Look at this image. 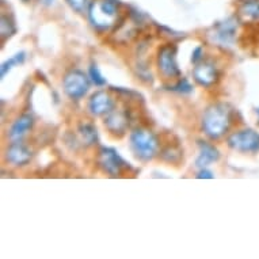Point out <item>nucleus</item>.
Here are the masks:
<instances>
[{"mask_svg":"<svg viewBox=\"0 0 259 259\" xmlns=\"http://www.w3.org/2000/svg\"><path fill=\"white\" fill-rule=\"evenodd\" d=\"M231 123V110L223 103L212 105L206 109L202 118V127L210 139H219L224 135Z\"/></svg>","mask_w":259,"mask_h":259,"instance_id":"nucleus-1","label":"nucleus"},{"mask_svg":"<svg viewBox=\"0 0 259 259\" xmlns=\"http://www.w3.org/2000/svg\"><path fill=\"white\" fill-rule=\"evenodd\" d=\"M89 17L97 29H110L117 19V7L110 0H95L90 5Z\"/></svg>","mask_w":259,"mask_h":259,"instance_id":"nucleus-2","label":"nucleus"},{"mask_svg":"<svg viewBox=\"0 0 259 259\" xmlns=\"http://www.w3.org/2000/svg\"><path fill=\"white\" fill-rule=\"evenodd\" d=\"M131 147L133 152L143 160H149L157 151V140L152 133L145 129H137L131 135Z\"/></svg>","mask_w":259,"mask_h":259,"instance_id":"nucleus-3","label":"nucleus"},{"mask_svg":"<svg viewBox=\"0 0 259 259\" xmlns=\"http://www.w3.org/2000/svg\"><path fill=\"white\" fill-rule=\"evenodd\" d=\"M236 30L238 23L235 18H227L225 21L217 23L213 27V31L209 34L210 41L217 44L219 47H231L236 38Z\"/></svg>","mask_w":259,"mask_h":259,"instance_id":"nucleus-4","label":"nucleus"},{"mask_svg":"<svg viewBox=\"0 0 259 259\" xmlns=\"http://www.w3.org/2000/svg\"><path fill=\"white\" fill-rule=\"evenodd\" d=\"M90 81L81 71H71L64 77V91L71 99L79 101L89 91Z\"/></svg>","mask_w":259,"mask_h":259,"instance_id":"nucleus-5","label":"nucleus"},{"mask_svg":"<svg viewBox=\"0 0 259 259\" xmlns=\"http://www.w3.org/2000/svg\"><path fill=\"white\" fill-rule=\"evenodd\" d=\"M228 145L240 152H256L259 151V133L252 129L236 132L230 136Z\"/></svg>","mask_w":259,"mask_h":259,"instance_id":"nucleus-6","label":"nucleus"},{"mask_svg":"<svg viewBox=\"0 0 259 259\" xmlns=\"http://www.w3.org/2000/svg\"><path fill=\"white\" fill-rule=\"evenodd\" d=\"M157 64H159V69H160L163 75H166L168 77H177L181 75V71L178 68L177 64V59H175V49L171 47L161 48V51L159 52V59H157Z\"/></svg>","mask_w":259,"mask_h":259,"instance_id":"nucleus-7","label":"nucleus"},{"mask_svg":"<svg viewBox=\"0 0 259 259\" xmlns=\"http://www.w3.org/2000/svg\"><path fill=\"white\" fill-rule=\"evenodd\" d=\"M99 163L103 167V170L109 172L110 175L115 177L121 172V168L123 167V160L118 155V152L113 148H105L101 149V155H99Z\"/></svg>","mask_w":259,"mask_h":259,"instance_id":"nucleus-8","label":"nucleus"},{"mask_svg":"<svg viewBox=\"0 0 259 259\" xmlns=\"http://www.w3.org/2000/svg\"><path fill=\"white\" fill-rule=\"evenodd\" d=\"M113 107H114L113 99L105 91H98V93L94 94L89 102L90 111L95 115L109 114L113 110Z\"/></svg>","mask_w":259,"mask_h":259,"instance_id":"nucleus-9","label":"nucleus"},{"mask_svg":"<svg viewBox=\"0 0 259 259\" xmlns=\"http://www.w3.org/2000/svg\"><path fill=\"white\" fill-rule=\"evenodd\" d=\"M6 157L10 163H13L15 166H23L26 163H29V160L31 159V152L21 143H14L7 149Z\"/></svg>","mask_w":259,"mask_h":259,"instance_id":"nucleus-10","label":"nucleus"},{"mask_svg":"<svg viewBox=\"0 0 259 259\" xmlns=\"http://www.w3.org/2000/svg\"><path fill=\"white\" fill-rule=\"evenodd\" d=\"M194 79H196L201 85L209 87L217 80V72L213 65L210 64H200L197 65L193 71Z\"/></svg>","mask_w":259,"mask_h":259,"instance_id":"nucleus-11","label":"nucleus"},{"mask_svg":"<svg viewBox=\"0 0 259 259\" xmlns=\"http://www.w3.org/2000/svg\"><path fill=\"white\" fill-rule=\"evenodd\" d=\"M33 117L29 114H25L19 117V118L13 123V126L10 129V137L13 139L14 141L19 140L22 137L25 136L29 129H31L33 126Z\"/></svg>","mask_w":259,"mask_h":259,"instance_id":"nucleus-12","label":"nucleus"},{"mask_svg":"<svg viewBox=\"0 0 259 259\" xmlns=\"http://www.w3.org/2000/svg\"><path fill=\"white\" fill-rule=\"evenodd\" d=\"M198 145H200V156L197 157V166L204 168V167L209 166L213 161L219 160L220 153H219V151L213 145L206 144L204 141H200Z\"/></svg>","mask_w":259,"mask_h":259,"instance_id":"nucleus-13","label":"nucleus"},{"mask_svg":"<svg viewBox=\"0 0 259 259\" xmlns=\"http://www.w3.org/2000/svg\"><path fill=\"white\" fill-rule=\"evenodd\" d=\"M105 123L113 133H123L127 126V119L123 113H109Z\"/></svg>","mask_w":259,"mask_h":259,"instance_id":"nucleus-14","label":"nucleus"},{"mask_svg":"<svg viewBox=\"0 0 259 259\" xmlns=\"http://www.w3.org/2000/svg\"><path fill=\"white\" fill-rule=\"evenodd\" d=\"M79 132H80L81 140L84 141L87 145L95 144V143L98 141V132H97V129H95L91 123H84V125H81L80 129H79Z\"/></svg>","mask_w":259,"mask_h":259,"instance_id":"nucleus-15","label":"nucleus"},{"mask_svg":"<svg viewBox=\"0 0 259 259\" xmlns=\"http://www.w3.org/2000/svg\"><path fill=\"white\" fill-rule=\"evenodd\" d=\"M240 13L250 19L259 18V0H247L240 7Z\"/></svg>","mask_w":259,"mask_h":259,"instance_id":"nucleus-16","label":"nucleus"},{"mask_svg":"<svg viewBox=\"0 0 259 259\" xmlns=\"http://www.w3.org/2000/svg\"><path fill=\"white\" fill-rule=\"evenodd\" d=\"M25 52H19V53H17L15 56H13L11 59H9L7 61H5V63L2 64V77L6 76V73L9 72L10 69H13L15 65H19V64H22L23 61H25Z\"/></svg>","mask_w":259,"mask_h":259,"instance_id":"nucleus-17","label":"nucleus"},{"mask_svg":"<svg viewBox=\"0 0 259 259\" xmlns=\"http://www.w3.org/2000/svg\"><path fill=\"white\" fill-rule=\"evenodd\" d=\"M0 33H2V38L5 41L7 37L13 35L15 33V26H14L13 21L9 19L6 15H2V27H0Z\"/></svg>","mask_w":259,"mask_h":259,"instance_id":"nucleus-18","label":"nucleus"},{"mask_svg":"<svg viewBox=\"0 0 259 259\" xmlns=\"http://www.w3.org/2000/svg\"><path fill=\"white\" fill-rule=\"evenodd\" d=\"M89 75L91 77V80H93L94 84L97 85H105L106 84V79L103 77V75L101 73L99 68L97 67V64H93L89 69Z\"/></svg>","mask_w":259,"mask_h":259,"instance_id":"nucleus-19","label":"nucleus"},{"mask_svg":"<svg viewBox=\"0 0 259 259\" xmlns=\"http://www.w3.org/2000/svg\"><path fill=\"white\" fill-rule=\"evenodd\" d=\"M172 90L181 94H190L191 91H193V85H191L186 79H182V80L178 81V84H175L174 87H172Z\"/></svg>","mask_w":259,"mask_h":259,"instance_id":"nucleus-20","label":"nucleus"},{"mask_svg":"<svg viewBox=\"0 0 259 259\" xmlns=\"http://www.w3.org/2000/svg\"><path fill=\"white\" fill-rule=\"evenodd\" d=\"M68 5L77 13H83L87 6V0H67Z\"/></svg>","mask_w":259,"mask_h":259,"instance_id":"nucleus-21","label":"nucleus"},{"mask_svg":"<svg viewBox=\"0 0 259 259\" xmlns=\"http://www.w3.org/2000/svg\"><path fill=\"white\" fill-rule=\"evenodd\" d=\"M202 56H204V52H202V48L197 47L193 53H191V61L193 63H198L201 59H202Z\"/></svg>","mask_w":259,"mask_h":259,"instance_id":"nucleus-22","label":"nucleus"},{"mask_svg":"<svg viewBox=\"0 0 259 259\" xmlns=\"http://www.w3.org/2000/svg\"><path fill=\"white\" fill-rule=\"evenodd\" d=\"M197 178H208V179H212L213 178V174L210 171L208 170H202L200 171V174L197 175Z\"/></svg>","mask_w":259,"mask_h":259,"instance_id":"nucleus-23","label":"nucleus"},{"mask_svg":"<svg viewBox=\"0 0 259 259\" xmlns=\"http://www.w3.org/2000/svg\"><path fill=\"white\" fill-rule=\"evenodd\" d=\"M256 114H258V117H259V109H258V110H256Z\"/></svg>","mask_w":259,"mask_h":259,"instance_id":"nucleus-24","label":"nucleus"},{"mask_svg":"<svg viewBox=\"0 0 259 259\" xmlns=\"http://www.w3.org/2000/svg\"><path fill=\"white\" fill-rule=\"evenodd\" d=\"M23 2H27V0H23Z\"/></svg>","mask_w":259,"mask_h":259,"instance_id":"nucleus-25","label":"nucleus"}]
</instances>
